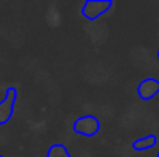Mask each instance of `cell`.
Instances as JSON below:
<instances>
[{"label": "cell", "instance_id": "obj_5", "mask_svg": "<svg viewBox=\"0 0 159 157\" xmlns=\"http://www.w3.org/2000/svg\"><path fill=\"white\" fill-rule=\"evenodd\" d=\"M158 143V137L155 134H148V136H144L141 139H136L131 145V148L138 153H142V151H147V150H152L155 148Z\"/></svg>", "mask_w": 159, "mask_h": 157}, {"label": "cell", "instance_id": "obj_1", "mask_svg": "<svg viewBox=\"0 0 159 157\" xmlns=\"http://www.w3.org/2000/svg\"><path fill=\"white\" fill-rule=\"evenodd\" d=\"M71 129L74 134H79L84 137H94L101 131V120L93 114H85V116L77 117L73 122Z\"/></svg>", "mask_w": 159, "mask_h": 157}, {"label": "cell", "instance_id": "obj_2", "mask_svg": "<svg viewBox=\"0 0 159 157\" xmlns=\"http://www.w3.org/2000/svg\"><path fill=\"white\" fill-rule=\"evenodd\" d=\"M111 8H113L111 0H87L80 8V14L84 19L93 22L107 14Z\"/></svg>", "mask_w": 159, "mask_h": 157}, {"label": "cell", "instance_id": "obj_4", "mask_svg": "<svg viewBox=\"0 0 159 157\" xmlns=\"http://www.w3.org/2000/svg\"><path fill=\"white\" fill-rule=\"evenodd\" d=\"M136 93H138L139 99H142L144 102L152 100V99L159 93V80L153 79V77H147V79H144V80L138 85Z\"/></svg>", "mask_w": 159, "mask_h": 157}, {"label": "cell", "instance_id": "obj_9", "mask_svg": "<svg viewBox=\"0 0 159 157\" xmlns=\"http://www.w3.org/2000/svg\"><path fill=\"white\" fill-rule=\"evenodd\" d=\"M0 157H3V156H2V154H0Z\"/></svg>", "mask_w": 159, "mask_h": 157}, {"label": "cell", "instance_id": "obj_8", "mask_svg": "<svg viewBox=\"0 0 159 157\" xmlns=\"http://www.w3.org/2000/svg\"><path fill=\"white\" fill-rule=\"evenodd\" d=\"M156 157H159V151H158V156H156Z\"/></svg>", "mask_w": 159, "mask_h": 157}, {"label": "cell", "instance_id": "obj_3", "mask_svg": "<svg viewBox=\"0 0 159 157\" xmlns=\"http://www.w3.org/2000/svg\"><path fill=\"white\" fill-rule=\"evenodd\" d=\"M17 89L14 86H9L5 93V99L0 100V126L6 125L12 116H14V108H16V100H17Z\"/></svg>", "mask_w": 159, "mask_h": 157}, {"label": "cell", "instance_id": "obj_6", "mask_svg": "<svg viewBox=\"0 0 159 157\" xmlns=\"http://www.w3.org/2000/svg\"><path fill=\"white\" fill-rule=\"evenodd\" d=\"M47 157H71V154L63 143H53L47 151Z\"/></svg>", "mask_w": 159, "mask_h": 157}, {"label": "cell", "instance_id": "obj_7", "mask_svg": "<svg viewBox=\"0 0 159 157\" xmlns=\"http://www.w3.org/2000/svg\"><path fill=\"white\" fill-rule=\"evenodd\" d=\"M158 59H159V50H158Z\"/></svg>", "mask_w": 159, "mask_h": 157}]
</instances>
